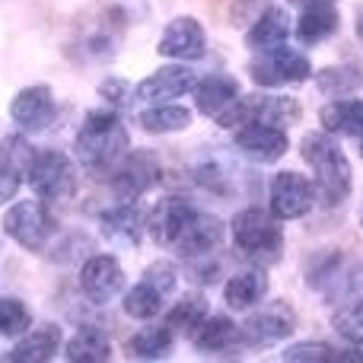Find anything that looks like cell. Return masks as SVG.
Returning a JSON list of instances; mask_svg holds the SVG:
<instances>
[{"mask_svg":"<svg viewBox=\"0 0 363 363\" xmlns=\"http://www.w3.org/2000/svg\"><path fill=\"white\" fill-rule=\"evenodd\" d=\"M74 153L80 169L89 179H108L118 163L131 153V138H128V128L121 121L118 108L102 106L83 118L80 131L74 138Z\"/></svg>","mask_w":363,"mask_h":363,"instance_id":"obj_1","label":"cell"},{"mask_svg":"<svg viewBox=\"0 0 363 363\" xmlns=\"http://www.w3.org/2000/svg\"><path fill=\"white\" fill-rule=\"evenodd\" d=\"M300 157L303 163L313 169V185L319 194L322 204L335 207L351 194L354 185V172H351V160L345 157L341 144L335 140V134L328 131H313L300 140Z\"/></svg>","mask_w":363,"mask_h":363,"instance_id":"obj_2","label":"cell"},{"mask_svg":"<svg viewBox=\"0 0 363 363\" xmlns=\"http://www.w3.org/2000/svg\"><path fill=\"white\" fill-rule=\"evenodd\" d=\"M233 245L252 262H277L284 252V230L277 226V217L264 207H242L233 217Z\"/></svg>","mask_w":363,"mask_h":363,"instance_id":"obj_3","label":"cell"},{"mask_svg":"<svg viewBox=\"0 0 363 363\" xmlns=\"http://www.w3.org/2000/svg\"><path fill=\"white\" fill-rule=\"evenodd\" d=\"M303 115L300 102L290 96H274V93H252V96H239L220 118H213L220 128H242L249 121H264V125H277V128H290L296 125Z\"/></svg>","mask_w":363,"mask_h":363,"instance_id":"obj_4","label":"cell"},{"mask_svg":"<svg viewBox=\"0 0 363 363\" xmlns=\"http://www.w3.org/2000/svg\"><path fill=\"white\" fill-rule=\"evenodd\" d=\"M4 233L26 252H45L57 233V220L48 211V201H16L4 213Z\"/></svg>","mask_w":363,"mask_h":363,"instance_id":"obj_5","label":"cell"},{"mask_svg":"<svg viewBox=\"0 0 363 363\" xmlns=\"http://www.w3.org/2000/svg\"><path fill=\"white\" fill-rule=\"evenodd\" d=\"M249 77L255 86H296V83H306L313 77V64L303 51L287 48V42L277 45L268 51H255V57L249 61Z\"/></svg>","mask_w":363,"mask_h":363,"instance_id":"obj_6","label":"cell"},{"mask_svg":"<svg viewBox=\"0 0 363 363\" xmlns=\"http://www.w3.org/2000/svg\"><path fill=\"white\" fill-rule=\"evenodd\" d=\"M26 176H29V185H32V191H35V198L48 201V204L70 201L77 194V185H80L74 160L61 150H38Z\"/></svg>","mask_w":363,"mask_h":363,"instance_id":"obj_7","label":"cell"},{"mask_svg":"<svg viewBox=\"0 0 363 363\" xmlns=\"http://www.w3.org/2000/svg\"><path fill=\"white\" fill-rule=\"evenodd\" d=\"M315 201V185L309 182L306 176L294 169H284V172H274L271 176V185H268V207L277 220H303L306 213H313Z\"/></svg>","mask_w":363,"mask_h":363,"instance_id":"obj_8","label":"cell"},{"mask_svg":"<svg viewBox=\"0 0 363 363\" xmlns=\"http://www.w3.org/2000/svg\"><path fill=\"white\" fill-rule=\"evenodd\" d=\"M294 328H296L294 306L287 300H271L239 325V335H242L245 347H271L281 345L284 338H290Z\"/></svg>","mask_w":363,"mask_h":363,"instance_id":"obj_9","label":"cell"},{"mask_svg":"<svg viewBox=\"0 0 363 363\" xmlns=\"http://www.w3.org/2000/svg\"><path fill=\"white\" fill-rule=\"evenodd\" d=\"M309 287H315L332 303L347 300V296L363 287V262L341 255V252H332V255L319 258L315 268L309 271Z\"/></svg>","mask_w":363,"mask_h":363,"instance_id":"obj_10","label":"cell"},{"mask_svg":"<svg viewBox=\"0 0 363 363\" xmlns=\"http://www.w3.org/2000/svg\"><path fill=\"white\" fill-rule=\"evenodd\" d=\"M163 166H160L153 150H131L118 163V169L112 172V191L118 201H131L138 204V198H144L150 188H157Z\"/></svg>","mask_w":363,"mask_h":363,"instance_id":"obj_11","label":"cell"},{"mask_svg":"<svg viewBox=\"0 0 363 363\" xmlns=\"http://www.w3.org/2000/svg\"><path fill=\"white\" fill-rule=\"evenodd\" d=\"M57 115V102L51 86L45 83H32V86H23L10 102V118L13 125H19V131L26 134H38L45 128H51Z\"/></svg>","mask_w":363,"mask_h":363,"instance_id":"obj_12","label":"cell"},{"mask_svg":"<svg viewBox=\"0 0 363 363\" xmlns=\"http://www.w3.org/2000/svg\"><path fill=\"white\" fill-rule=\"evenodd\" d=\"M204 51H207V32L194 16H176L157 42V55L179 61V64L201 61Z\"/></svg>","mask_w":363,"mask_h":363,"instance_id":"obj_13","label":"cell"},{"mask_svg":"<svg viewBox=\"0 0 363 363\" xmlns=\"http://www.w3.org/2000/svg\"><path fill=\"white\" fill-rule=\"evenodd\" d=\"M236 150L249 157L252 163H277L290 150L287 128L264 125V121H249L236 128Z\"/></svg>","mask_w":363,"mask_h":363,"instance_id":"obj_14","label":"cell"},{"mask_svg":"<svg viewBox=\"0 0 363 363\" xmlns=\"http://www.w3.org/2000/svg\"><path fill=\"white\" fill-rule=\"evenodd\" d=\"M80 290L89 303L106 306L125 290V268L115 255H93L80 268Z\"/></svg>","mask_w":363,"mask_h":363,"instance_id":"obj_15","label":"cell"},{"mask_svg":"<svg viewBox=\"0 0 363 363\" xmlns=\"http://www.w3.org/2000/svg\"><path fill=\"white\" fill-rule=\"evenodd\" d=\"M194 86H198V77H194L191 67H185V64H166V67L153 70V74H147L144 80L134 86V96H138L140 102H169V99H182V96L194 93Z\"/></svg>","mask_w":363,"mask_h":363,"instance_id":"obj_16","label":"cell"},{"mask_svg":"<svg viewBox=\"0 0 363 363\" xmlns=\"http://www.w3.org/2000/svg\"><path fill=\"white\" fill-rule=\"evenodd\" d=\"M99 233L108 245H115V249H138L144 233H147V217L140 213L138 204L118 201L112 211H106L99 217Z\"/></svg>","mask_w":363,"mask_h":363,"instance_id":"obj_17","label":"cell"},{"mask_svg":"<svg viewBox=\"0 0 363 363\" xmlns=\"http://www.w3.org/2000/svg\"><path fill=\"white\" fill-rule=\"evenodd\" d=\"M194 211H198V207H191L185 198H179V194H169V198L157 201V207L147 213V236L157 245H163V249H172L176 239L182 236V230L188 226V220L194 217Z\"/></svg>","mask_w":363,"mask_h":363,"instance_id":"obj_18","label":"cell"},{"mask_svg":"<svg viewBox=\"0 0 363 363\" xmlns=\"http://www.w3.org/2000/svg\"><path fill=\"white\" fill-rule=\"evenodd\" d=\"M220 242H223V220L213 217V213L194 211V217L188 220V226L182 230L172 252L182 258H204V255H211Z\"/></svg>","mask_w":363,"mask_h":363,"instance_id":"obj_19","label":"cell"},{"mask_svg":"<svg viewBox=\"0 0 363 363\" xmlns=\"http://www.w3.org/2000/svg\"><path fill=\"white\" fill-rule=\"evenodd\" d=\"M61 345H64L61 328L51 325V322H45V325L26 328L6 357H10L13 363H45V360H55L57 357Z\"/></svg>","mask_w":363,"mask_h":363,"instance_id":"obj_20","label":"cell"},{"mask_svg":"<svg viewBox=\"0 0 363 363\" xmlns=\"http://www.w3.org/2000/svg\"><path fill=\"white\" fill-rule=\"evenodd\" d=\"M239 96H242V89H239L236 77L207 74L204 80H198V86H194V108H198L201 115H207V118H220Z\"/></svg>","mask_w":363,"mask_h":363,"instance_id":"obj_21","label":"cell"},{"mask_svg":"<svg viewBox=\"0 0 363 363\" xmlns=\"http://www.w3.org/2000/svg\"><path fill=\"white\" fill-rule=\"evenodd\" d=\"M341 29V13L338 4H309L303 6L300 19H296V42L313 48V45H322Z\"/></svg>","mask_w":363,"mask_h":363,"instance_id":"obj_22","label":"cell"},{"mask_svg":"<svg viewBox=\"0 0 363 363\" xmlns=\"http://www.w3.org/2000/svg\"><path fill=\"white\" fill-rule=\"evenodd\" d=\"M268 274L262 268H249V271H236V274L226 277L223 284V303L236 313L242 309H252L268 296Z\"/></svg>","mask_w":363,"mask_h":363,"instance_id":"obj_23","label":"cell"},{"mask_svg":"<svg viewBox=\"0 0 363 363\" xmlns=\"http://www.w3.org/2000/svg\"><path fill=\"white\" fill-rule=\"evenodd\" d=\"M322 131L335 138H363V99H335L319 108Z\"/></svg>","mask_w":363,"mask_h":363,"instance_id":"obj_24","label":"cell"},{"mask_svg":"<svg viewBox=\"0 0 363 363\" xmlns=\"http://www.w3.org/2000/svg\"><path fill=\"white\" fill-rule=\"evenodd\" d=\"M287 38H290V13L284 6H268L262 16H255V23L245 32V48L268 51L284 45Z\"/></svg>","mask_w":363,"mask_h":363,"instance_id":"obj_25","label":"cell"},{"mask_svg":"<svg viewBox=\"0 0 363 363\" xmlns=\"http://www.w3.org/2000/svg\"><path fill=\"white\" fill-rule=\"evenodd\" d=\"M191 345L198 347L201 354H223L233 351L236 345H242V335H239V325L230 319V315H211L194 328Z\"/></svg>","mask_w":363,"mask_h":363,"instance_id":"obj_26","label":"cell"},{"mask_svg":"<svg viewBox=\"0 0 363 363\" xmlns=\"http://www.w3.org/2000/svg\"><path fill=\"white\" fill-rule=\"evenodd\" d=\"M64 357L70 363H108L112 360V341H108V335L102 328L83 325L64 345Z\"/></svg>","mask_w":363,"mask_h":363,"instance_id":"obj_27","label":"cell"},{"mask_svg":"<svg viewBox=\"0 0 363 363\" xmlns=\"http://www.w3.org/2000/svg\"><path fill=\"white\" fill-rule=\"evenodd\" d=\"M166 300H169V294H166L163 287H157L153 281L140 277V281L125 294V300H121V309H125L128 319L150 322V319H157V315L166 309Z\"/></svg>","mask_w":363,"mask_h":363,"instance_id":"obj_28","label":"cell"},{"mask_svg":"<svg viewBox=\"0 0 363 363\" xmlns=\"http://www.w3.org/2000/svg\"><path fill=\"white\" fill-rule=\"evenodd\" d=\"M138 125L147 134H179L191 128V108L176 106V102H153L138 115Z\"/></svg>","mask_w":363,"mask_h":363,"instance_id":"obj_29","label":"cell"},{"mask_svg":"<svg viewBox=\"0 0 363 363\" xmlns=\"http://www.w3.org/2000/svg\"><path fill=\"white\" fill-rule=\"evenodd\" d=\"M172 345H176V332L163 322V325H147L140 332H134L131 341H128V351L138 360H166Z\"/></svg>","mask_w":363,"mask_h":363,"instance_id":"obj_30","label":"cell"},{"mask_svg":"<svg viewBox=\"0 0 363 363\" xmlns=\"http://www.w3.org/2000/svg\"><path fill=\"white\" fill-rule=\"evenodd\" d=\"M315 86L325 96H351L363 86V64H332V67L315 70Z\"/></svg>","mask_w":363,"mask_h":363,"instance_id":"obj_31","label":"cell"},{"mask_svg":"<svg viewBox=\"0 0 363 363\" xmlns=\"http://www.w3.org/2000/svg\"><path fill=\"white\" fill-rule=\"evenodd\" d=\"M204 319H207V303H204V296H198V294H185L176 306L166 313V325L176 335H188V338H191L194 328Z\"/></svg>","mask_w":363,"mask_h":363,"instance_id":"obj_32","label":"cell"},{"mask_svg":"<svg viewBox=\"0 0 363 363\" xmlns=\"http://www.w3.org/2000/svg\"><path fill=\"white\" fill-rule=\"evenodd\" d=\"M26 328H32L29 306L16 296H0V335L4 338H19Z\"/></svg>","mask_w":363,"mask_h":363,"instance_id":"obj_33","label":"cell"},{"mask_svg":"<svg viewBox=\"0 0 363 363\" xmlns=\"http://www.w3.org/2000/svg\"><path fill=\"white\" fill-rule=\"evenodd\" d=\"M35 147L29 144V140L23 138V134H10V138L0 140V163L13 166V169H19L26 176L32 166V160H35Z\"/></svg>","mask_w":363,"mask_h":363,"instance_id":"obj_34","label":"cell"},{"mask_svg":"<svg viewBox=\"0 0 363 363\" xmlns=\"http://www.w3.org/2000/svg\"><path fill=\"white\" fill-rule=\"evenodd\" d=\"M99 96L106 99V106L121 108L134 99V86L128 80H121V77H106V80L99 83Z\"/></svg>","mask_w":363,"mask_h":363,"instance_id":"obj_35","label":"cell"},{"mask_svg":"<svg viewBox=\"0 0 363 363\" xmlns=\"http://www.w3.org/2000/svg\"><path fill=\"white\" fill-rule=\"evenodd\" d=\"M19 185H23V172L13 169V166L0 163V204H6V201L16 198Z\"/></svg>","mask_w":363,"mask_h":363,"instance_id":"obj_36","label":"cell"},{"mask_svg":"<svg viewBox=\"0 0 363 363\" xmlns=\"http://www.w3.org/2000/svg\"><path fill=\"white\" fill-rule=\"evenodd\" d=\"M287 4H294V6H309V4H325V0H287ZM328 4H338V0H328Z\"/></svg>","mask_w":363,"mask_h":363,"instance_id":"obj_37","label":"cell"},{"mask_svg":"<svg viewBox=\"0 0 363 363\" xmlns=\"http://www.w3.org/2000/svg\"><path fill=\"white\" fill-rule=\"evenodd\" d=\"M357 38L363 42V10H360V16H357Z\"/></svg>","mask_w":363,"mask_h":363,"instance_id":"obj_38","label":"cell"},{"mask_svg":"<svg viewBox=\"0 0 363 363\" xmlns=\"http://www.w3.org/2000/svg\"><path fill=\"white\" fill-rule=\"evenodd\" d=\"M360 157H363V138H360Z\"/></svg>","mask_w":363,"mask_h":363,"instance_id":"obj_39","label":"cell"},{"mask_svg":"<svg viewBox=\"0 0 363 363\" xmlns=\"http://www.w3.org/2000/svg\"><path fill=\"white\" fill-rule=\"evenodd\" d=\"M360 226H363V220H360Z\"/></svg>","mask_w":363,"mask_h":363,"instance_id":"obj_40","label":"cell"}]
</instances>
